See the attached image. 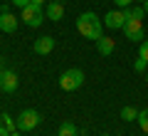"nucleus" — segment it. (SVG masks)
<instances>
[{"label":"nucleus","mask_w":148,"mask_h":136,"mask_svg":"<svg viewBox=\"0 0 148 136\" xmlns=\"http://www.w3.org/2000/svg\"><path fill=\"white\" fill-rule=\"evenodd\" d=\"M30 3H35V5H40V8L45 5V0H30Z\"/></svg>","instance_id":"obj_21"},{"label":"nucleus","mask_w":148,"mask_h":136,"mask_svg":"<svg viewBox=\"0 0 148 136\" xmlns=\"http://www.w3.org/2000/svg\"><path fill=\"white\" fill-rule=\"evenodd\" d=\"M0 30H3V32H15L17 30V17L12 15V12L3 10V12H0Z\"/></svg>","instance_id":"obj_9"},{"label":"nucleus","mask_w":148,"mask_h":136,"mask_svg":"<svg viewBox=\"0 0 148 136\" xmlns=\"http://www.w3.org/2000/svg\"><path fill=\"white\" fill-rule=\"evenodd\" d=\"M146 82H148V74H146Z\"/></svg>","instance_id":"obj_28"},{"label":"nucleus","mask_w":148,"mask_h":136,"mask_svg":"<svg viewBox=\"0 0 148 136\" xmlns=\"http://www.w3.org/2000/svg\"><path fill=\"white\" fill-rule=\"evenodd\" d=\"M59 136H79V131L72 121H64V124H59Z\"/></svg>","instance_id":"obj_12"},{"label":"nucleus","mask_w":148,"mask_h":136,"mask_svg":"<svg viewBox=\"0 0 148 136\" xmlns=\"http://www.w3.org/2000/svg\"><path fill=\"white\" fill-rule=\"evenodd\" d=\"M128 20V8H119V10H111L104 15V25L109 27V30H123V25H126Z\"/></svg>","instance_id":"obj_5"},{"label":"nucleus","mask_w":148,"mask_h":136,"mask_svg":"<svg viewBox=\"0 0 148 136\" xmlns=\"http://www.w3.org/2000/svg\"><path fill=\"white\" fill-rule=\"evenodd\" d=\"M82 84H84V72H82V69H67V72H62V77H59V87H62L64 92H77Z\"/></svg>","instance_id":"obj_3"},{"label":"nucleus","mask_w":148,"mask_h":136,"mask_svg":"<svg viewBox=\"0 0 148 136\" xmlns=\"http://www.w3.org/2000/svg\"><path fill=\"white\" fill-rule=\"evenodd\" d=\"M0 124H3V116H0Z\"/></svg>","instance_id":"obj_25"},{"label":"nucleus","mask_w":148,"mask_h":136,"mask_svg":"<svg viewBox=\"0 0 148 136\" xmlns=\"http://www.w3.org/2000/svg\"><path fill=\"white\" fill-rule=\"evenodd\" d=\"M146 67H148V62H146V59H143V57H138L136 62H133V69H136V72H143V69H146Z\"/></svg>","instance_id":"obj_16"},{"label":"nucleus","mask_w":148,"mask_h":136,"mask_svg":"<svg viewBox=\"0 0 148 136\" xmlns=\"http://www.w3.org/2000/svg\"><path fill=\"white\" fill-rule=\"evenodd\" d=\"M3 124H5L10 131H17V121H12V116H10V114H3Z\"/></svg>","instance_id":"obj_15"},{"label":"nucleus","mask_w":148,"mask_h":136,"mask_svg":"<svg viewBox=\"0 0 148 136\" xmlns=\"http://www.w3.org/2000/svg\"><path fill=\"white\" fill-rule=\"evenodd\" d=\"M20 20H25L27 27H40L45 20V10L40 5H35V3H27L25 8H22V17Z\"/></svg>","instance_id":"obj_4"},{"label":"nucleus","mask_w":148,"mask_h":136,"mask_svg":"<svg viewBox=\"0 0 148 136\" xmlns=\"http://www.w3.org/2000/svg\"><path fill=\"white\" fill-rule=\"evenodd\" d=\"M143 10H146V12H148V0H146V3H143Z\"/></svg>","instance_id":"obj_23"},{"label":"nucleus","mask_w":148,"mask_h":136,"mask_svg":"<svg viewBox=\"0 0 148 136\" xmlns=\"http://www.w3.org/2000/svg\"><path fill=\"white\" fill-rule=\"evenodd\" d=\"M138 3H146V0H138Z\"/></svg>","instance_id":"obj_24"},{"label":"nucleus","mask_w":148,"mask_h":136,"mask_svg":"<svg viewBox=\"0 0 148 136\" xmlns=\"http://www.w3.org/2000/svg\"><path fill=\"white\" fill-rule=\"evenodd\" d=\"M123 35L133 42H143L146 40V32H143V20L141 17H133L131 15V8H128V20L123 25Z\"/></svg>","instance_id":"obj_2"},{"label":"nucleus","mask_w":148,"mask_h":136,"mask_svg":"<svg viewBox=\"0 0 148 136\" xmlns=\"http://www.w3.org/2000/svg\"><path fill=\"white\" fill-rule=\"evenodd\" d=\"M45 15H47L49 20H54V22L62 20V17H64V5H62V3H54V0H52V3L47 5V10H45Z\"/></svg>","instance_id":"obj_11"},{"label":"nucleus","mask_w":148,"mask_h":136,"mask_svg":"<svg viewBox=\"0 0 148 136\" xmlns=\"http://www.w3.org/2000/svg\"><path fill=\"white\" fill-rule=\"evenodd\" d=\"M54 3H62V0H54Z\"/></svg>","instance_id":"obj_26"},{"label":"nucleus","mask_w":148,"mask_h":136,"mask_svg":"<svg viewBox=\"0 0 148 136\" xmlns=\"http://www.w3.org/2000/svg\"><path fill=\"white\" fill-rule=\"evenodd\" d=\"M131 3H133V0H114V5H116V8H121V10H123V8H128Z\"/></svg>","instance_id":"obj_18"},{"label":"nucleus","mask_w":148,"mask_h":136,"mask_svg":"<svg viewBox=\"0 0 148 136\" xmlns=\"http://www.w3.org/2000/svg\"><path fill=\"white\" fill-rule=\"evenodd\" d=\"M138 57H143V59L148 62V40L141 42V52H138Z\"/></svg>","instance_id":"obj_17"},{"label":"nucleus","mask_w":148,"mask_h":136,"mask_svg":"<svg viewBox=\"0 0 148 136\" xmlns=\"http://www.w3.org/2000/svg\"><path fill=\"white\" fill-rule=\"evenodd\" d=\"M96 50H99V55H111L114 50H116V42H114V37H104L101 35L99 40H96Z\"/></svg>","instance_id":"obj_10"},{"label":"nucleus","mask_w":148,"mask_h":136,"mask_svg":"<svg viewBox=\"0 0 148 136\" xmlns=\"http://www.w3.org/2000/svg\"><path fill=\"white\" fill-rule=\"evenodd\" d=\"M121 119L123 121H136L138 119V111L133 109V106H123V109H121Z\"/></svg>","instance_id":"obj_13"},{"label":"nucleus","mask_w":148,"mask_h":136,"mask_svg":"<svg viewBox=\"0 0 148 136\" xmlns=\"http://www.w3.org/2000/svg\"><path fill=\"white\" fill-rule=\"evenodd\" d=\"M10 3H12V5H17V8H20V10H22V8H25L27 3H30V0H10Z\"/></svg>","instance_id":"obj_19"},{"label":"nucleus","mask_w":148,"mask_h":136,"mask_svg":"<svg viewBox=\"0 0 148 136\" xmlns=\"http://www.w3.org/2000/svg\"><path fill=\"white\" fill-rule=\"evenodd\" d=\"M138 126H141V131L143 134H148V109H143V111H138Z\"/></svg>","instance_id":"obj_14"},{"label":"nucleus","mask_w":148,"mask_h":136,"mask_svg":"<svg viewBox=\"0 0 148 136\" xmlns=\"http://www.w3.org/2000/svg\"><path fill=\"white\" fill-rule=\"evenodd\" d=\"M101 136H109V134H101Z\"/></svg>","instance_id":"obj_27"},{"label":"nucleus","mask_w":148,"mask_h":136,"mask_svg":"<svg viewBox=\"0 0 148 136\" xmlns=\"http://www.w3.org/2000/svg\"><path fill=\"white\" fill-rule=\"evenodd\" d=\"M0 136H10V129L5 124H0Z\"/></svg>","instance_id":"obj_20"},{"label":"nucleus","mask_w":148,"mask_h":136,"mask_svg":"<svg viewBox=\"0 0 148 136\" xmlns=\"http://www.w3.org/2000/svg\"><path fill=\"white\" fill-rule=\"evenodd\" d=\"M32 50H35L37 55H49V52L54 50V37H49V35L37 37V40H35V45H32Z\"/></svg>","instance_id":"obj_8"},{"label":"nucleus","mask_w":148,"mask_h":136,"mask_svg":"<svg viewBox=\"0 0 148 136\" xmlns=\"http://www.w3.org/2000/svg\"><path fill=\"white\" fill-rule=\"evenodd\" d=\"M40 124V114L35 109H22L17 116V131H32Z\"/></svg>","instance_id":"obj_6"},{"label":"nucleus","mask_w":148,"mask_h":136,"mask_svg":"<svg viewBox=\"0 0 148 136\" xmlns=\"http://www.w3.org/2000/svg\"><path fill=\"white\" fill-rule=\"evenodd\" d=\"M0 89L3 92H15L17 89V74L12 69H0Z\"/></svg>","instance_id":"obj_7"},{"label":"nucleus","mask_w":148,"mask_h":136,"mask_svg":"<svg viewBox=\"0 0 148 136\" xmlns=\"http://www.w3.org/2000/svg\"><path fill=\"white\" fill-rule=\"evenodd\" d=\"M10 136H20V131H10Z\"/></svg>","instance_id":"obj_22"},{"label":"nucleus","mask_w":148,"mask_h":136,"mask_svg":"<svg viewBox=\"0 0 148 136\" xmlns=\"http://www.w3.org/2000/svg\"><path fill=\"white\" fill-rule=\"evenodd\" d=\"M77 30L86 37V40H99L104 35V25H101L96 12H82L77 17Z\"/></svg>","instance_id":"obj_1"}]
</instances>
